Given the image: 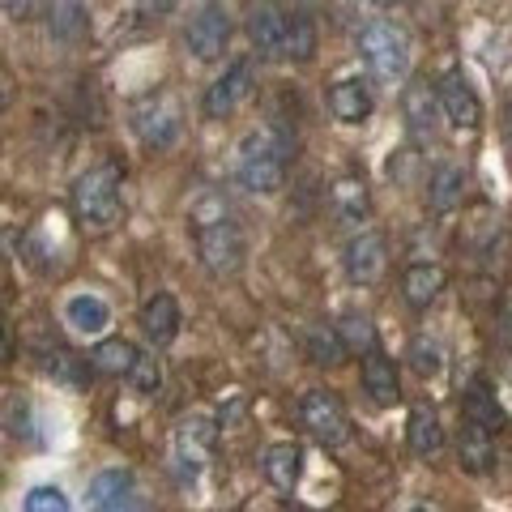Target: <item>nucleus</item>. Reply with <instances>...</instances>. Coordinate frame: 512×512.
<instances>
[{"label":"nucleus","instance_id":"5701e85b","mask_svg":"<svg viewBox=\"0 0 512 512\" xmlns=\"http://www.w3.org/2000/svg\"><path fill=\"white\" fill-rule=\"evenodd\" d=\"M141 350L128 342V338H107L94 346V355H90V367L94 372H103V376H128L133 372V363H137Z\"/></svg>","mask_w":512,"mask_h":512},{"label":"nucleus","instance_id":"20e7f679","mask_svg":"<svg viewBox=\"0 0 512 512\" xmlns=\"http://www.w3.org/2000/svg\"><path fill=\"white\" fill-rule=\"evenodd\" d=\"M359 52L367 60V69H372V77L384 86L402 82L410 73V35L389 18H376L359 30Z\"/></svg>","mask_w":512,"mask_h":512},{"label":"nucleus","instance_id":"a19ab883","mask_svg":"<svg viewBox=\"0 0 512 512\" xmlns=\"http://www.w3.org/2000/svg\"><path fill=\"white\" fill-rule=\"evenodd\" d=\"M410 512H431V508H410Z\"/></svg>","mask_w":512,"mask_h":512},{"label":"nucleus","instance_id":"c9c22d12","mask_svg":"<svg viewBox=\"0 0 512 512\" xmlns=\"http://www.w3.org/2000/svg\"><path fill=\"white\" fill-rule=\"evenodd\" d=\"M146 13H167V9H175V0H137Z\"/></svg>","mask_w":512,"mask_h":512},{"label":"nucleus","instance_id":"f3484780","mask_svg":"<svg viewBox=\"0 0 512 512\" xmlns=\"http://www.w3.org/2000/svg\"><path fill=\"white\" fill-rule=\"evenodd\" d=\"M427 201L436 214H453L457 205L466 201V171L453 163L436 167V175H431V184H427Z\"/></svg>","mask_w":512,"mask_h":512},{"label":"nucleus","instance_id":"ea45409f","mask_svg":"<svg viewBox=\"0 0 512 512\" xmlns=\"http://www.w3.org/2000/svg\"><path fill=\"white\" fill-rule=\"evenodd\" d=\"M508 137H512V111H508Z\"/></svg>","mask_w":512,"mask_h":512},{"label":"nucleus","instance_id":"7ed1b4c3","mask_svg":"<svg viewBox=\"0 0 512 512\" xmlns=\"http://www.w3.org/2000/svg\"><path fill=\"white\" fill-rule=\"evenodd\" d=\"M73 210L94 231L116 227V218L124 210V205H120V167L116 163H99V167H90V171L77 175V184H73Z\"/></svg>","mask_w":512,"mask_h":512},{"label":"nucleus","instance_id":"cd10ccee","mask_svg":"<svg viewBox=\"0 0 512 512\" xmlns=\"http://www.w3.org/2000/svg\"><path fill=\"white\" fill-rule=\"evenodd\" d=\"M338 338L346 346V355H350V350H359V355H372V350H376V329H372V320H367V316H342Z\"/></svg>","mask_w":512,"mask_h":512},{"label":"nucleus","instance_id":"1a4fd4ad","mask_svg":"<svg viewBox=\"0 0 512 512\" xmlns=\"http://www.w3.org/2000/svg\"><path fill=\"white\" fill-rule=\"evenodd\" d=\"M227 43H231V18L218 0H210V5H201L197 18L188 22V52L197 60H218L227 52Z\"/></svg>","mask_w":512,"mask_h":512},{"label":"nucleus","instance_id":"c85d7f7f","mask_svg":"<svg viewBox=\"0 0 512 512\" xmlns=\"http://www.w3.org/2000/svg\"><path fill=\"white\" fill-rule=\"evenodd\" d=\"M128 487H133V478H128L124 470H103V474H94V483H90V508L116 500V495H124Z\"/></svg>","mask_w":512,"mask_h":512},{"label":"nucleus","instance_id":"58836bf2","mask_svg":"<svg viewBox=\"0 0 512 512\" xmlns=\"http://www.w3.org/2000/svg\"><path fill=\"white\" fill-rule=\"evenodd\" d=\"M372 5H380V9H389V5H393V0H372Z\"/></svg>","mask_w":512,"mask_h":512},{"label":"nucleus","instance_id":"dca6fc26","mask_svg":"<svg viewBox=\"0 0 512 512\" xmlns=\"http://www.w3.org/2000/svg\"><path fill=\"white\" fill-rule=\"evenodd\" d=\"M265 478L274 483L278 491H291L299 483V470H303V448L291 444V440H282V444H269L265 448Z\"/></svg>","mask_w":512,"mask_h":512},{"label":"nucleus","instance_id":"72a5a7b5","mask_svg":"<svg viewBox=\"0 0 512 512\" xmlns=\"http://www.w3.org/2000/svg\"><path fill=\"white\" fill-rule=\"evenodd\" d=\"M90 512H141V500H137V491L128 487L124 495H116V500H107L99 508H90Z\"/></svg>","mask_w":512,"mask_h":512},{"label":"nucleus","instance_id":"393cba45","mask_svg":"<svg viewBox=\"0 0 512 512\" xmlns=\"http://www.w3.org/2000/svg\"><path fill=\"white\" fill-rule=\"evenodd\" d=\"M316 52V22H312V13L295 5L291 9V39H286V56L291 60H312Z\"/></svg>","mask_w":512,"mask_h":512},{"label":"nucleus","instance_id":"c756f323","mask_svg":"<svg viewBox=\"0 0 512 512\" xmlns=\"http://www.w3.org/2000/svg\"><path fill=\"white\" fill-rule=\"evenodd\" d=\"M128 380H133L137 393H158V384H163V367H158L154 355H137L133 372H128Z\"/></svg>","mask_w":512,"mask_h":512},{"label":"nucleus","instance_id":"e433bc0d","mask_svg":"<svg viewBox=\"0 0 512 512\" xmlns=\"http://www.w3.org/2000/svg\"><path fill=\"white\" fill-rule=\"evenodd\" d=\"M0 363H9V329H5V316H0Z\"/></svg>","mask_w":512,"mask_h":512},{"label":"nucleus","instance_id":"2f4dec72","mask_svg":"<svg viewBox=\"0 0 512 512\" xmlns=\"http://www.w3.org/2000/svg\"><path fill=\"white\" fill-rule=\"evenodd\" d=\"M410 367L419 376H436L440 372V346L436 342H410Z\"/></svg>","mask_w":512,"mask_h":512},{"label":"nucleus","instance_id":"9b49d317","mask_svg":"<svg viewBox=\"0 0 512 512\" xmlns=\"http://www.w3.org/2000/svg\"><path fill=\"white\" fill-rule=\"evenodd\" d=\"M436 99H440V111H444L448 124L478 128V120H483V103H478V94H474V86L466 82V73H461V69H448L440 77Z\"/></svg>","mask_w":512,"mask_h":512},{"label":"nucleus","instance_id":"4be33fe9","mask_svg":"<svg viewBox=\"0 0 512 512\" xmlns=\"http://www.w3.org/2000/svg\"><path fill=\"white\" fill-rule=\"evenodd\" d=\"M406 436H410V448L414 453H440L444 448V427H440V414L431 410V406H414L410 410V427H406Z\"/></svg>","mask_w":512,"mask_h":512},{"label":"nucleus","instance_id":"4c0bfd02","mask_svg":"<svg viewBox=\"0 0 512 512\" xmlns=\"http://www.w3.org/2000/svg\"><path fill=\"white\" fill-rule=\"evenodd\" d=\"M5 103H9V86H5V77H0V111H5Z\"/></svg>","mask_w":512,"mask_h":512},{"label":"nucleus","instance_id":"7c9ffc66","mask_svg":"<svg viewBox=\"0 0 512 512\" xmlns=\"http://www.w3.org/2000/svg\"><path fill=\"white\" fill-rule=\"evenodd\" d=\"M56 30L64 39H77L86 30V9L77 5V0H60L56 5Z\"/></svg>","mask_w":512,"mask_h":512},{"label":"nucleus","instance_id":"bb28decb","mask_svg":"<svg viewBox=\"0 0 512 512\" xmlns=\"http://www.w3.org/2000/svg\"><path fill=\"white\" fill-rule=\"evenodd\" d=\"M308 355H312V363L338 367V363L346 359V346H342V338H338V329L312 325V329H308Z\"/></svg>","mask_w":512,"mask_h":512},{"label":"nucleus","instance_id":"9d476101","mask_svg":"<svg viewBox=\"0 0 512 512\" xmlns=\"http://www.w3.org/2000/svg\"><path fill=\"white\" fill-rule=\"evenodd\" d=\"M248 94H252V60L239 56V60H231V69L222 73L218 82H210V90H205V99H201V111L210 120H222V116H231Z\"/></svg>","mask_w":512,"mask_h":512},{"label":"nucleus","instance_id":"2eb2a0df","mask_svg":"<svg viewBox=\"0 0 512 512\" xmlns=\"http://www.w3.org/2000/svg\"><path fill=\"white\" fill-rule=\"evenodd\" d=\"M141 329L154 346H171L175 333H180V303L171 295H154L146 308H141Z\"/></svg>","mask_w":512,"mask_h":512},{"label":"nucleus","instance_id":"39448f33","mask_svg":"<svg viewBox=\"0 0 512 512\" xmlns=\"http://www.w3.org/2000/svg\"><path fill=\"white\" fill-rule=\"evenodd\" d=\"M299 419L320 444H329V448L350 440V414H346L342 397L333 389H308L303 393L299 397Z\"/></svg>","mask_w":512,"mask_h":512},{"label":"nucleus","instance_id":"473e14b6","mask_svg":"<svg viewBox=\"0 0 512 512\" xmlns=\"http://www.w3.org/2000/svg\"><path fill=\"white\" fill-rule=\"evenodd\" d=\"M26 512H69V500L56 487H35L26 495Z\"/></svg>","mask_w":512,"mask_h":512},{"label":"nucleus","instance_id":"0eeeda50","mask_svg":"<svg viewBox=\"0 0 512 512\" xmlns=\"http://www.w3.org/2000/svg\"><path fill=\"white\" fill-rule=\"evenodd\" d=\"M248 39L256 56L278 60L286 56V39H291V9H282L278 0H261L248 13Z\"/></svg>","mask_w":512,"mask_h":512},{"label":"nucleus","instance_id":"423d86ee","mask_svg":"<svg viewBox=\"0 0 512 512\" xmlns=\"http://www.w3.org/2000/svg\"><path fill=\"white\" fill-rule=\"evenodd\" d=\"M133 128L137 137L146 141L150 150H167L175 137H180V103L171 94H146L137 107H133Z\"/></svg>","mask_w":512,"mask_h":512},{"label":"nucleus","instance_id":"b1692460","mask_svg":"<svg viewBox=\"0 0 512 512\" xmlns=\"http://www.w3.org/2000/svg\"><path fill=\"white\" fill-rule=\"evenodd\" d=\"M461 461H466V470H474V474H483L487 466H491V457H495V444H491V431H483V427H474V423H466L461 427Z\"/></svg>","mask_w":512,"mask_h":512},{"label":"nucleus","instance_id":"6ab92c4d","mask_svg":"<svg viewBox=\"0 0 512 512\" xmlns=\"http://www.w3.org/2000/svg\"><path fill=\"white\" fill-rule=\"evenodd\" d=\"M402 291H406V303L410 308H427V303H436V295L444 291V269L440 265H410L406 278H402Z\"/></svg>","mask_w":512,"mask_h":512},{"label":"nucleus","instance_id":"f03ea898","mask_svg":"<svg viewBox=\"0 0 512 512\" xmlns=\"http://www.w3.org/2000/svg\"><path fill=\"white\" fill-rule=\"evenodd\" d=\"M286 141L274 128H256L239 141V154H235V175L248 192H278L286 180Z\"/></svg>","mask_w":512,"mask_h":512},{"label":"nucleus","instance_id":"4468645a","mask_svg":"<svg viewBox=\"0 0 512 512\" xmlns=\"http://www.w3.org/2000/svg\"><path fill=\"white\" fill-rule=\"evenodd\" d=\"M64 325L82 338H99V333L111 325V308L99 299V295H73L64 303Z\"/></svg>","mask_w":512,"mask_h":512},{"label":"nucleus","instance_id":"6e6552de","mask_svg":"<svg viewBox=\"0 0 512 512\" xmlns=\"http://www.w3.org/2000/svg\"><path fill=\"white\" fill-rule=\"evenodd\" d=\"M402 116H406V128L410 137L419 141V146H427V141H436L440 133V99H436V86H427L423 77H414V82L402 90Z\"/></svg>","mask_w":512,"mask_h":512},{"label":"nucleus","instance_id":"f8f14e48","mask_svg":"<svg viewBox=\"0 0 512 512\" xmlns=\"http://www.w3.org/2000/svg\"><path fill=\"white\" fill-rule=\"evenodd\" d=\"M384 265H389V248L380 231H363L346 244V278L355 286H376L384 278Z\"/></svg>","mask_w":512,"mask_h":512},{"label":"nucleus","instance_id":"412c9836","mask_svg":"<svg viewBox=\"0 0 512 512\" xmlns=\"http://www.w3.org/2000/svg\"><path fill=\"white\" fill-rule=\"evenodd\" d=\"M461 410H466V423L491 431V436H495V431H500V423H504V410H500V402H495V393L487 389V380H474V384H470Z\"/></svg>","mask_w":512,"mask_h":512},{"label":"nucleus","instance_id":"aec40b11","mask_svg":"<svg viewBox=\"0 0 512 512\" xmlns=\"http://www.w3.org/2000/svg\"><path fill=\"white\" fill-rule=\"evenodd\" d=\"M329 205H333V214H338L342 222H363L367 210H372V201H367V184L355 180V175H342V180L329 188Z\"/></svg>","mask_w":512,"mask_h":512},{"label":"nucleus","instance_id":"a211bd4d","mask_svg":"<svg viewBox=\"0 0 512 512\" xmlns=\"http://www.w3.org/2000/svg\"><path fill=\"white\" fill-rule=\"evenodd\" d=\"M363 389L367 397H372L376 406H393L397 397V372H393V363L380 355V350H372V355H363Z\"/></svg>","mask_w":512,"mask_h":512},{"label":"nucleus","instance_id":"f257e3e1","mask_svg":"<svg viewBox=\"0 0 512 512\" xmlns=\"http://www.w3.org/2000/svg\"><path fill=\"white\" fill-rule=\"evenodd\" d=\"M192 222H197V256L201 265L210 269L214 278H235L244 269V256H248V244H244V231L231 222V210L227 201L210 192L192 205Z\"/></svg>","mask_w":512,"mask_h":512},{"label":"nucleus","instance_id":"a878e982","mask_svg":"<svg viewBox=\"0 0 512 512\" xmlns=\"http://www.w3.org/2000/svg\"><path fill=\"white\" fill-rule=\"evenodd\" d=\"M210 448H214V427L205 419H192V423L180 427V453H184V461H192V466H205Z\"/></svg>","mask_w":512,"mask_h":512},{"label":"nucleus","instance_id":"f704fd0d","mask_svg":"<svg viewBox=\"0 0 512 512\" xmlns=\"http://www.w3.org/2000/svg\"><path fill=\"white\" fill-rule=\"evenodd\" d=\"M0 9H5L9 18H30V13L39 9V0H0Z\"/></svg>","mask_w":512,"mask_h":512},{"label":"nucleus","instance_id":"ddd939ff","mask_svg":"<svg viewBox=\"0 0 512 512\" xmlns=\"http://www.w3.org/2000/svg\"><path fill=\"white\" fill-rule=\"evenodd\" d=\"M372 90H367V82H359V77H346V82H338L329 90V111L338 116L342 124H359L372 116Z\"/></svg>","mask_w":512,"mask_h":512}]
</instances>
